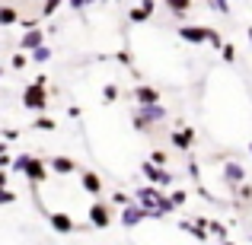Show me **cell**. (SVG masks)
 Returning a JSON list of instances; mask_svg holds the SVG:
<instances>
[{
    "mask_svg": "<svg viewBox=\"0 0 252 245\" xmlns=\"http://www.w3.org/2000/svg\"><path fill=\"white\" fill-rule=\"evenodd\" d=\"M16 23H19L16 6H0V26H16Z\"/></svg>",
    "mask_w": 252,
    "mask_h": 245,
    "instance_id": "obj_17",
    "label": "cell"
},
{
    "mask_svg": "<svg viewBox=\"0 0 252 245\" xmlns=\"http://www.w3.org/2000/svg\"><path fill=\"white\" fill-rule=\"evenodd\" d=\"M115 61H118V64H125V67H131V64H134V57H131L128 51H118V54H115Z\"/></svg>",
    "mask_w": 252,
    "mask_h": 245,
    "instance_id": "obj_32",
    "label": "cell"
},
{
    "mask_svg": "<svg viewBox=\"0 0 252 245\" xmlns=\"http://www.w3.org/2000/svg\"><path fill=\"white\" fill-rule=\"evenodd\" d=\"M115 99H118V86H115V83H105V86H102V102L112 105Z\"/></svg>",
    "mask_w": 252,
    "mask_h": 245,
    "instance_id": "obj_22",
    "label": "cell"
},
{
    "mask_svg": "<svg viewBox=\"0 0 252 245\" xmlns=\"http://www.w3.org/2000/svg\"><path fill=\"white\" fill-rule=\"evenodd\" d=\"M208 229H211V236H214V239H220V242L227 239V229H223L220 223H211V220H208Z\"/></svg>",
    "mask_w": 252,
    "mask_h": 245,
    "instance_id": "obj_27",
    "label": "cell"
},
{
    "mask_svg": "<svg viewBox=\"0 0 252 245\" xmlns=\"http://www.w3.org/2000/svg\"><path fill=\"white\" fill-rule=\"evenodd\" d=\"M64 3H67V6H70L74 13H80V10H86V6L93 3V0H64Z\"/></svg>",
    "mask_w": 252,
    "mask_h": 245,
    "instance_id": "obj_31",
    "label": "cell"
},
{
    "mask_svg": "<svg viewBox=\"0 0 252 245\" xmlns=\"http://www.w3.org/2000/svg\"><path fill=\"white\" fill-rule=\"evenodd\" d=\"M141 6H144V10L150 13V16H154V13H157V0H141Z\"/></svg>",
    "mask_w": 252,
    "mask_h": 245,
    "instance_id": "obj_36",
    "label": "cell"
},
{
    "mask_svg": "<svg viewBox=\"0 0 252 245\" xmlns=\"http://www.w3.org/2000/svg\"><path fill=\"white\" fill-rule=\"evenodd\" d=\"M13 165V156H10V150H6V153H0V169H10Z\"/></svg>",
    "mask_w": 252,
    "mask_h": 245,
    "instance_id": "obj_35",
    "label": "cell"
},
{
    "mask_svg": "<svg viewBox=\"0 0 252 245\" xmlns=\"http://www.w3.org/2000/svg\"><path fill=\"white\" fill-rule=\"evenodd\" d=\"M0 153H6V143H0Z\"/></svg>",
    "mask_w": 252,
    "mask_h": 245,
    "instance_id": "obj_41",
    "label": "cell"
},
{
    "mask_svg": "<svg viewBox=\"0 0 252 245\" xmlns=\"http://www.w3.org/2000/svg\"><path fill=\"white\" fill-rule=\"evenodd\" d=\"M208 6L214 13H220V16H227V13H230V0H208Z\"/></svg>",
    "mask_w": 252,
    "mask_h": 245,
    "instance_id": "obj_23",
    "label": "cell"
},
{
    "mask_svg": "<svg viewBox=\"0 0 252 245\" xmlns=\"http://www.w3.org/2000/svg\"><path fill=\"white\" fill-rule=\"evenodd\" d=\"M189 172H191V178H198V175H201V169H198V163H195V160L189 163Z\"/></svg>",
    "mask_w": 252,
    "mask_h": 245,
    "instance_id": "obj_38",
    "label": "cell"
},
{
    "mask_svg": "<svg viewBox=\"0 0 252 245\" xmlns=\"http://www.w3.org/2000/svg\"><path fill=\"white\" fill-rule=\"evenodd\" d=\"M86 220H90L93 229H109L112 226V207L105 201H93L90 210H86Z\"/></svg>",
    "mask_w": 252,
    "mask_h": 245,
    "instance_id": "obj_4",
    "label": "cell"
},
{
    "mask_svg": "<svg viewBox=\"0 0 252 245\" xmlns=\"http://www.w3.org/2000/svg\"><path fill=\"white\" fill-rule=\"evenodd\" d=\"M166 121V105L163 102H150V105H137L134 115H131V124H134V131H141V134H147L154 124Z\"/></svg>",
    "mask_w": 252,
    "mask_h": 245,
    "instance_id": "obj_1",
    "label": "cell"
},
{
    "mask_svg": "<svg viewBox=\"0 0 252 245\" xmlns=\"http://www.w3.org/2000/svg\"><path fill=\"white\" fill-rule=\"evenodd\" d=\"M220 175H223V182L233 185V188H236L240 182H246V169H243L236 160H227V163H223V172H220Z\"/></svg>",
    "mask_w": 252,
    "mask_h": 245,
    "instance_id": "obj_12",
    "label": "cell"
},
{
    "mask_svg": "<svg viewBox=\"0 0 252 245\" xmlns=\"http://www.w3.org/2000/svg\"><path fill=\"white\" fill-rule=\"evenodd\" d=\"M150 163H157V165H166V163H169V153H163V150H154V153H150Z\"/></svg>",
    "mask_w": 252,
    "mask_h": 245,
    "instance_id": "obj_29",
    "label": "cell"
},
{
    "mask_svg": "<svg viewBox=\"0 0 252 245\" xmlns=\"http://www.w3.org/2000/svg\"><path fill=\"white\" fill-rule=\"evenodd\" d=\"M26 163H29V153H19V156H13V165H10V169H13V172H19V175H23Z\"/></svg>",
    "mask_w": 252,
    "mask_h": 245,
    "instance_id": "obj_24",
    "label": "cell"
},
{
    "mask_svg": "<svg viewBox=\"0 0 252 245\" xmlns=\"http://www.w3.org/2000/svg\"><path fill=\"white\" fill-rule=\"evenodd\" d=\"M169 143L176 150H182V153H189L191 147H195V128H182V131H172L169 134Z\"/></svg>",
    "mask_w": 252,
    "mask_h": 245,
    "instance_id": "obj_11",
    "label": "cell"
},
{
    "mask_svg": "<svg viewBox=\"0 0 252 245\" xmlns=\"http://www.w3.org/2000/svg\"><path fill=\"white\" fill-rule=\"evenodd\" d=\"M141 175L144 178H147V182L150 185H160V188H169V185H172V178H176V175H172V172L166 169V165H157V163H141Z\"/></svg>",
    "mask_w": 252,
    "mask_h": 245,
    "instance_id": "obj_3",
    "label": "cell"
},
{
    "mask_svg": "<svg viewBox=\"0 0 252 245\" xmlns=\"http://www.w3.org/2000/svg\"><path fill=\"white\" fill-rule=\"evenodd\" d=\"M169 201H172V204H176V207H182V204H185V201H189V194H185V191H182V188H176V191H172V194H169Z\"/></svg>",
    "mask_w": 252,
    "mask_h": 245,
    "instance_id": "obj_28",
    "label": "cell"
},
{
    "mask_svg": "<svg viewBox=\"0 0 252 245\" xmlns=\"http://www.w3.org/2000/svg\"><path fill=\"white\" fill-rule=\"evenodd\" d=\"M131 99H134L137 105H150V102H163V96H160V89L157 86H147V83H141V86H134L131 89Z\"/></svg>",
    "mask_w": 252,
    "mask_h": 245,
    "instance_id": "obj_10",
    "label": "cell"
},
{
    "mask_svg": "<svg viewBox=\"0 0 252 245\" xmlns=\"http://www.w3.org/2000/svg\"><path fill=\"white\" fill-rule=\"evenodd\" d=\"M48 102H51V89H48V86H42V83L32 80L23 89V109L26 111H45V109H48Z\"/></svg>",
    "mask_w": 252,
    "mask_h": 245,
    "instance_id": "obj_2",
    "label": "cell"
},
{
    "mask_svg": "<svg viewBox=\"0 0 252 245\" xmlns=\"http://www.w3.org/2000/svg\"><path fill=\"white\" fill-rule=\"evenodd\" d=\"M67 115H70V118H80V115H83V109H80V105H70Z\"/></svg>",
    "mask_w": 252,
    "mask_h": 245,
    "instance_id": "obj_37",
    "label": "cell"
},
{
    "mask_svg": "<svg viewBox=\"0 0 252 245\" xmlns=\"http://www.w3.org/2000/svg\"><path fill=\"white\" fill-rule=\"evenodd\" d=\"M80 188L86 191V194L99 197V194H102V178H99L96 172H80Z\"/></svg>",
    "mask_w": 252,
    "mask_h": 245,
    "instance_id": "obj_14",
    "label": "cell"
},
{
    "mask_svg": "<svg viewBox=\"0 0 252 245\" xmlns=\"http://www.w3.org/2000/svg\"><path fill=\"white\" fill-rule=\"evenodd\" d=\"M0 77H3V67H0Z\"/></svg>",
    "mask_w": 252,
    "mask_h": 245,
    "instance_id": "obj_43",
    "label": "cell"
},
{
    "mask_svg": "<svg viewBox=\"0 0 252 245\" xmlns=\"http://www.w3.org/2000/svg\"><path fill=\"white\" fill-rule=\"evenodd\" d=\"M249 239H252V236H249Z\"/></svg>",
    "mask_w": 252,
    "mask_h": 245,
    "instance_id": "obj_44",
    "label": "cell"
},
{
    "mask_svg": "<svg viewBox=\"0 0 252 245\" xmlns=\"http://www.w3.org/2000/svg\"><path fill=\"white\" fill-rule=\"evenodd\" d=\"M128 19H131V23H134V26H141V23H147V19H150V13H147V10H144V6H141V3H137V6H131V13H128Z\"/></svg>",
    "mask_w": 252,
    "mask_h": 245,
    "instance_id": "obj_19",
    "label": "cell"
},
{
    "mask_svg": "<svg viewBox=\"0 0 252 245\" xmlns=\"http://www.w3.org/2000/svg\"><path fill=\"white\" fill-rule=\"evenodd\" d=\"M48 160H42V156H29V163H26V169H23V178L26 182H32V185H42V182H48Z\"/></svg>",
    "mask_w": 252,
    "mask_h": 245,
    "instance_id": "obj_5",
    "label": "cell"
},
{
    "mask_svg": "<svg viewBox=\"0 0 252 245\" xmlns=\"http://www.w3.org/2000/svg\"><path fill=\"white\" fill-rule=\"evenodd\" d=\"M6 182H10V175H6V169H0V188H6Z\"/></svg>",
    "mask_w": 252,
    "mask_h": 245,
    "instance_id": "obj_39",
    "label": "cell"
},
{
    "mask_svg": "<svg viewBox=\"0 0 252 245\" xmlns=\"http://www.w3.org/2000/svg\"><path fill=\"white\" fill-rule=\"evenodd\" d=\"M179 38L189 45H204L208 42V26H179Z\"/></svg>",
    "mask_w": 252,
    "mask_h": 245,
    "instance_id": "obj_9",
    "label": "cell"
},
{
    "mask_svg": "<svg viewBox=\"0 0 252 245\" xmlns=\"http://www.w3.org/2000/svg\"><path fill=\"white\" fill-rule=\"evenodd\" d=\"M0 134H3V140H19V131L16 128H0Z\"/></svg>",
    "mask_w": 252,
    "mask_h": 245,
    "instance_id": "obj_33",
    "label": "cell"
},
{
    "mask_svg": "<svg viewBox=\"0 0 252 245\" xmlns=\"http://www.w3.org/2000/svg\"><path fill=\"white\" fill-rule=\"evenodd\" d=\"M48 169L55 172V175H77V172H80V165H77L74 160H70V156H48Z\"/></svg>",
    "mask_w": 252,
    "mask_h": 245,
    "instance_id": "obj_8",
    "label": "cell"
},
{
    "mask_svg": "<svg viewBox=\"0 0 252 245\" xmlns=\"http://www.w3.org/2000/svg\"><path fill=\"white\" fill-rule=\"evenodd\" d=\"M246 150H249V153H252V140H249V147H246Z\"/></svg>",
    "mask_w": 252,
    "mask_h": 245,
    "instance_id": "obj_42",
    "label": "cell"
},
{
    "mask_svg": "<svg viewBox=\"0 0 252 245\" xmlns=\"http://www.w3.org/2000/svg\"><path fill=\"white\" fill-rule=\"evenodd\" d=\"M208 45H211V48H217V51H220V45H223L220 32H217V29H211V26H208Z\"/></svg>",
    "mask_w": 252,
    "mask_h": 245,
    "instance_id": "obj_25",
    "label": "cell"
},
{
    "mask_svg": "<svg viewBox=\"0 0 252 245\" xmlns=\"http://www.w3.org/2000/svg\"><path fill=\"white\" fill-rule=\"evenodd\" d=\"M26 64H29V51H23V48H19L16 54L10 57V67H13V70H26Z\"/></svg>",
    "mask_w": 252,
    "mask_h": 245,
    "instance_id": "obj_20",
    "label": "cell"
},
{
    "mask_svg": "<svg viewBox=\"0 0 252 245\" xmlns=\"http://www.w3.org/2000/svg\"><path fill=\"white\" fill-rule=\"evenodd\" d=\"M163 3H166V10L172 13V16H179V19H182L185 13L191 10V3H195V0H163Z\"/></svg>",
    "mask_w": 252,
    "mask_h": 245,
    "instance_id": "obj_15",
    "label": "cell"
},
{
    "mask_svg": "<svg viewBox=\"0 0 252 245\" xmlns=\"http://www.w3.org/2000/svg\"><path fill=\"white\" fill-rule=\"evenodd\" d=\"M48 223H51V229H55V233H61V236H67V233H74V229H77V220L70 214H61V210H51V214H48Z\"/></svg>",
    "mask_w": 252,
    "mask_h": 245,
    "instance_id": "obj_7",
    "label": "cell"
},
{
    "mask_svg": "<svg viewBox=\"0 0 252 245\" xmlns=\"http://www.w3.org/2000/svg\"><path fill=\"white\" fill-rule=\"evenodd\" d=\"M32 128H35V131H55V128H58V121H55L51 115H42V111H38V118L32 121Z\"/></svg>",
    "mask_w": 252,
    "mask_h": 245,
    "instance_id": "obj_18",
    "label": "cell"
},
{
    "mask_svg": "<svg viewBox=\"0 0 252 245\" xmlns=\"http://www.w3.org/2000/svg\"><path fill=\"white\" fill-rule=\"evenodd\" d=\"M131 197L125 194V191H115V194H112V204H118V207H122V204H128Z\"/></svg>",
    "mask_w": 252,
    "mask_h": 245,
    "instance_id": "obj_34",
    "label": "cell"
},
{
    "mask_svg": "<svg viewBox=\"0 0 252 245\" xmlns=\"http://www.w3.org/2000/svg\"><path fill=\"white\" fill-rule=\"evenodd\" d=\"M144 220H150V210L144 207V204H134V201L122 204V226L125 229H134L137 223H144Z\"/></svg>",
    "mask_w": 252,
    "mask_h": 245,
    "instance_id": "obj_6",
    "label": "cell"
},
{
    "mask_svg": "<svg viewBox=\"0 0 252 245\" xmlns=\"http://www.w3.org/2000/svg\"><path fill=\"white\" fill-rule=\"evenodd\" d=\"M42 42H45V32L38 29V26H32V29L23 32V38H19V48H23V51H32V48H38Z\"/></svg>",
    "mask_w": 252,
    "mask_h": 245,
    "instance_id": "obj_13",
    "label": "cell"
},
{
    "mask_svg": "<svg viewBox=\"0 0 252 245\" xmlns=\"http://www.w3.org/2000/svg\"><path fill=\"white\" fill-rule=\"evenodd\" d=\"M64 6V0H42V16H55Z\"/></svg>",
    "mask_w": 252,
    "mask_h": 245,
    "instance_id": "obj_21",
    "label": "cell"
},
{
    "mask_svg": "<svg viewBox=\"0 0 252 245\" xmlns=\"http://www.w3.org/2000/svg\"><path fill=\"white\" fill-rule=\"evenodd\" d=\"M220 57H223L227 64H233V61H236V48H233V45H227V42H223V45H220Z\"/></svg>",
    "mask_w": 252,
    "mask_h": 245,
    "instance_id": "obj_26",
    "label": "cell"
},
{
    "mask_svg": "<svg viewBox=\"0 0 252 245\" xmlns=\"http://www.w3.org/2000/svg\"><path fill=\"white\" fill-rule=\"evenodd\" d=\"M246 35H249V42H252V26H249V29H246Z\"/></svg>",
    "mask_w": 252,
    "mask_h": 245,
    "instance_id": "obj_40",
    "label": "cell"
},
{
    "mask_svg": "<svg viewBox=\"0 0 252 245\" xmlns=\"http://www.w3.org/2000/svg\"><path fill=\"white\" fill-rule=\"evenodd\" d=\"M51 57H55V51H51L45 42L38 45V48H32V51H29V61H35V64H48Z\"/></svg>",
    "mask_w": 252,
    "mask_h": 245,
    "instance_id": "obj_16",
    "label": "cell"
},
{
    "mask_svg": "<svg viewBox=\"0 0 252 245\" xmlns=\"http://www.w3.org/2000/svg\"><path fill=\"white\" fill-rule=\"evenodd\" d=\"M3 204H16V194H13L10 188H0V207Z\"/></svg>",
    "mask_w": 252,
    "mask_h": 245,
    "instance_id": "obj_30",
    "label": "cell"
}]
</instances>
